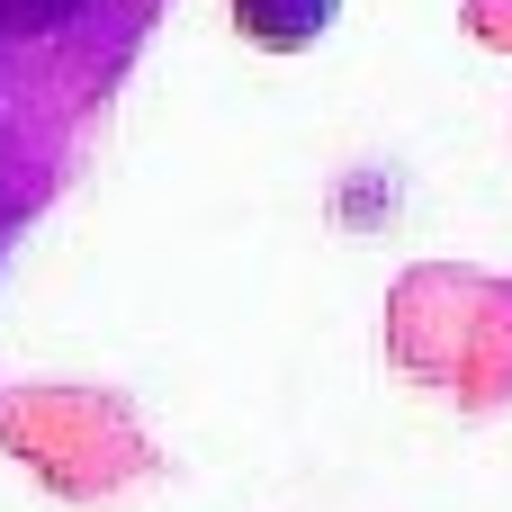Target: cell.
Listing matches in <instances>:
<instances>
[{
    "label": "cell",
    "mask_w": 512,
    "mask_h": 512,
    "mask_svg": "<svg viewBox=\"0 0 512 512\" xmlns=\"http://www.w3.org/2000/svg\"><path fill=\"white\" fill-rule=\"evenodd\" d=\"M234 18H243L252 36H270V45H306V36L333 18V0H234Z\"/></svg>",
    "instance_id": "1"
}]
</instances>
